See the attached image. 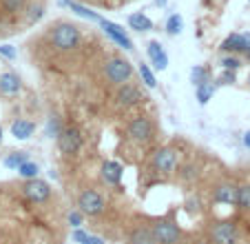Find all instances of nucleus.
<instances>
[{"label": "nucleus", "mask_w": 250, "mask_h": 244, "mask_svg": "<svg viewBox=\"0 0 250 244\" xmlns=\"http://www.w3.org/2000/svg\"><path fill=\"white\" fill-rule=\"evenodd\" d=\"M104 78H106V82L113 87L126 85V82H131V78H133V65L122 56L111 58V60H106V65H104Z\"/></svg>", "instance_id": "f03ea898"}, {"label": "nucleus", "mask_w": 250, "mask_h": 244, "mask_svg": "<svg viewBox=\"0 0 250 244\" xmlns=\"http://www.w3.org/2000/svg\"><path fill=\"white\" fill-rule=\"evenodd\" d=\"M222 67H224L226 71H237V69L241 67V60H239L237 56H224V58H222Z\"/></svg>", "instance_id": "7c9ffc66"}, {"label": "nucleus", "mask_w": 250, "mask_h": 244, "mask_svg": "<svg viewBox=\"0 0 250 244\" xmlns=\"http://www.w3.org/2000/svg\"><path fill=\"white\" fill-rule=\"evenodd\" d=\"M166 2H168V0H155V5H157V7H166Z\"/></svg>", "instance_id": "ea45409f"}, {"label": "nucleus", "mask_w": 250, "mask_h": 244, "mask_svg": "<svg viewBox=\"0 0 250 244\" xmlns=\"http://www.w3.org/2000/svg\"><path fill=\"white\" fill-rule=\"evenodd\" d=\"M195 94H197L199 104H206L208 100L212 98V94H215V85H212V82H206V85H202V87H195Z\"/></svg>", "instance_id": "cd10ccee"}, {"label": "nucleus", "mask_w": 250, "mask_h": 244, "mask_svg": "<svg viewBox=\"0 0 250 244\" xmlns=\"http://www.w3.org/2000/svg\"><path fill=\"white\" fill-rule=\"evenodd\" d=\"M144 100H146V96L142 94V89L137 85H133V82H126V85L118 87V91H115V104H118L120 109L137 107V104H142Z\"/></svg>", "instance_id": "0eeeda50"}, {"label": "nucleus", "mask_w": 250, "mask_h": 244, "mask_svg": "<svg viewBox=\"0 0 250 244\" xmlns=\"http://www.w3.org/2000/svg\"><path fill=\"white\" fill-rule=\"evenodd\" d=\"M197 244H212V242H210V240H199Z\"/></svg>", "instance_id": "a19ab883"}, {"label": "nucleus", "mask_w": 250, "mask_h": 244, "mask_svg": "<svg viewBox=\"0 0 250 244\" xmlns=\"http://www.w3.org/2000/svg\"><path fill=\"white\" fill-rule=\"evenodd\" d=\"M246 45H248L246 43V36H241V33H230L222 43V51H226L228 56H235V53L246 51Z\"/></svg>", "instance_id": "a211bd4d"}, {"label": "nucleus", "mask_w": 250, "mask_h": 244, "mask_svg": "<svg viewBox=\"0 0 250 244\" xmlns=\"http://www.w3.org/2000/svg\"><path fill=\"white\" fill-rule=\"evenodd\" d=\"M82 146V133L76 127H64V131L58 138V149L62 155H73Z\"/></svg>", "instance_id": "9b49d317"}, {"label": "nucleus", "mask_w": 250, "mask_h": 244, "mask_svg": "<svg viewBox=\"0 0 250 244\" xmlns=\"http://www.w3.org/2000/svg\"><path fill=\"white\" fill-rule=\"evenodd\" d=\"M248 85H250V78H248Z\"/></svg>", "instance_id": "37998d69"}, {"label": "nucleus", "mask_w": 250, "mask_h": 244, "mask_svg": "<svg viewBox=\"0 0 250 244\" xmlns=\"http://www.w3.org/2000/svg\"><path fill=\"white\" fill-rule=\"evenodd\" d=\"M106 209V202H104L102 193L95 191V189H84V191L78 195V211H82L84 216L93 218Z\"/></svg>", "instance_id": "423d86ee"}, {"label": "nucleus", "mask_w": 250, "mask_h": 244, "mask_svg": "<svg viewBox=\"0 0 250 244\" xmlns=\"http://www.w3.org/2000/svg\"><path fill=\"white\" fill-rule=\"evenodd\" d=\"M20 89H22V82H20V78L14 73V71H5V73H0V94L18 96Z\"/></svg>", "instance_id": "2eb2a0df"}, {"label": "nucleus", "mask_w": 250, "mask_h": 244, "mask_svg": "<svg viewBox=\"0 0 250 244\" xmlns=\"http://www.w3.org/2000/svg\"><path fill=\"white\" fill-rule=\"evenodd\" d=\"M44 16V7L42 5H31L29 7V23H36Z\"/></svg>", "instance_id": "473e14b6"}, {"label": "nucleus", "mask_w": 250, "mask_h": 244, "mask_svg": "<svg viewBox=\"0 0 250 244\" xmlns=\"http://www.w3.org/2000/svg\"><path fill=\"white\" fill-rule=\"evenodd\" d=\"M24 162H29V153H27V151H16V153H9L5 158V167L16 169V171H18Z\"/></svg>", "instance_id": "4be33fe9"}, {"label": "nucleus", "mask_w": 250, "mask_h": 244, "mask_svg": "<svg viewBox=\"0 0 250 244\" xmlns=\"http://www.w3.org/2000/svg\"><path fill=\"white\" fill-rule=\"evenodd\" d=\"M237 207L241 211H250V182L239 184V193H237Z\"/></svg>", "instance_id": "5701e85b"}, {"label": "nucleus", "mask_w": 250, "mask_h": 244, "mask_svg": "<svg viewBox=\"0 0 250 244\" xmlns=\"http://www.w3.org/2000/svg\"><path fill=\"white\" fill-rule=\"evenodd\" d=\"M100 27L104 29V33L113 40V43H118L122 49H126V51H133V40L126 36V31H124L120 24H115V23H111V20H106V18H102L100 20Z\"/></svg>", "instance_id": "f8f14e48"}, {"label": "nucleus", "mask_w": 250, "mask_h": 244, "mask_svg": "<svg viewBox=\"0 0 250 244\" xmlns=\"http://www.w3.org/2000/svg\"><path fill=\"white\" fill-rule=\"evenodd\" d=\"M137 71H140L142 82H144V85H146L148 89H153V87L157 85V82H155V75H153V71H151V67H148V65H144V62H142L140 69H137Z\"/></svg>", "instance_id": "c756f323"}, {"label": "nucleus", "mask_w": 250, "mask_h": 244, "mask_svg": "<svg viewBox=\"0 0 250 244\" xmlns=\"http://www.w3.org/2000/svg\"><path fill=\"white\" fill-rule=\"evenodd\" d=\"M126 244H155L153 229L151 226H144V224H135L133 229H128Z\"/></svg>", "instance_id": "ddd939ff"}, {"label": "nucleus", "mask_w": 250, "mask_h": 244, "mask_svg": "<svg viewBox=\"0 0 250 244\" xmlns=\"http://www.w3.org/2000/svg\"><path fill=\"white\" fill-rule=\"evenodd\" d=\"M33 131H36V124H33L31 120H24V118H18V120L11 124V136H14L16 140H29V138L33 136Z\"/></svg>", "instance_id": "f3484780"}, {"label": "nucleus", "mask_w": 250, "mask_h": 244, "mask_svg": "<svg viewBox=\"0 0 250 244\" xmlns=\"http://www.w3.org/2000/svg\"><path fill=\"white\" fill-rule=\"evenodd\" d=\"M60 2H62V5H66V7H69V9H71V11H76V14H78V16H82V18H89V20H95V23H100V20H102V18H100V16H98V14H95V11H89V9H86V7L78 5L76 0H60Z\"/></svg>", "instance_id": "412c9836"}, {"label": "nucleus", "mask_w": 250, "mask_h": 244, "mask_svg": "<svg viewBox=\"0 0 250 244\" xmlns=\"http://www.w3.org/2000/svg\"><path fill=\"white\" fill-rule=\"evenodd\" d=\"M100 173H102V180L106 184H120V180H122V175H124V169H122V165L120 162H115V160H106L102 165V169H100Z\"/></svg>", "instance_id": "4468645a"}, {"label": "nucleus", "mask_w": 250, "mask_h": 244, "mask_svg": "<svg viewBox=\"0 0 250 244\" xmlns=\"http://www.w3.org/2000/svg\"><path fill=\"white\" fill-rule=\"evenodd\" d=\"M126 136L137 145H146L155 136V124H153V120L148 116H135L126 124Z\"/></svg>", "instance_id": "7ed1b4c3"}, {"label": "nucleus", "mask_w": 250, "mask_h": 244, "mask_svg": "<svg viewBox=\"0 0 250 244\" xmlns=\"http://www.w3.org/2000/svg\"><path fill=\"white\" fill-rule=\"evenodd\" d=\"M128 27L135 29V31H151L153 20L146 14H131L128 16Z\"/></svg>", "instance_id": "aec40b11"}, {"label": "nucleus", "mask_w": 250, "mask_h": 244, "mask_svg": "<svg viewBox=\"0 0 250 244\" xmlns=\"http://www.w3.org/2000/svg\"><path fill=\"white\" fill-rule=\"evenodd\" d=\"M38 171H40V167L29 160V162H24V165L18 169V175L20 178H24V180H36L38 178Z\"/></svg>", "instance_id": "bb28decb"}, {"label": "nucleus", "mask_w": 250, "mask_h": 244, "mask_svg": "<svg viewBox=\"0 0 250 244\" xmlns=\"http://www.w3.org/2000/svg\"><path fill=\"white\" fill-rule=\"evenodd\" d=\"M27 7V0H2V9L7 14H22Z\"/></svg>", "instance_id": "c85d7f7f"}, {"label": "nucleus", "mask_w": 250, "mask_h": 244, "mask_svg": "<svg viewBox=\"0 0 250 244\" xmlns=\"http://www.w3.org/2000/svg\"><path fill=\"white\" fill-rule=\"evenodd\" d=\"M241 140H244V145H246V146H248V149H250V131H246Z\"/></svg>", "instance_id": "58836bf2"}, {"label": "nucleus", "mask_w": 250, "mask_h": 244, "mask_svg": "<svg viewBox=\"0 0 250 244\" xmlns=\"http://www.w3.org/2000/svg\"><path fill=\"white\" fill-rule=\"evenodd\" d=\"M0 56H5V58H9V60H14V58H16V49L11 47V45H2V47H0Z\"/></svg>", "instance_id": "c9c22d12"}, {"label": "nucleus", "mask_w": 250, "mask_h": 244, "mask_svg": "<svg viewBox=\"0 0 250 244\" xmlns=\"http://www.w3.org/2000/svg\"><path fill=\"white\" fill-rule=\"evenodd\" d=\"M0 145H2V127H0Z\"/></svg>", "instance_id": "79ce46f5"}, {"label": "nucleus", "mask_w": 250, "mask_h": 244, "mask_svg": "<svg viewBox=\"0 0 250 244\" xmlns=\"http://www.w3.org/2000/svg\"><path fill=\"white\" fill-rule=\"evenodd\" d=\"M153 229V238H155V244H180L182 240V231L180 226L175 224L168 218H160L151 224Z\"/></svg>", "instance_id": "39448f33"}, {"label": "nucleus", "mask_w": 250, "mask_h": 244, "mask_svg": "<svg viewBox=\"0 0 250 244\" xmlns=\"http://www.w3.org/2000/svg\"><path fill=\"white\" fill-rule=\"evenodd\" d=\"M246 43H248V45H246V58H248V60H250V33H248V36H246Z\"/></svg>", "instance_id": "4c0bfd02"}, {"label": "nucleus", "mask_w": 250, "mask_h": 244, "mask_svg": "<svg viewBox=\"0 0 250 244\" xmlns=\"http://www.w3.org/2000/svg\"><path fill=\"white\" fill-rule=\"evenodd\" d=\"M151 165L160 173H173L177 169V151L173 146H160L151 158Z\"/></svg>", "instance_id": "1a4fd4ad"}, {"label": "nucleus", "mask_w": 250, "mask_h": 244, "mask_svg": "<svg viewBox=\"0 0 250 244\" xmlns=\"http://www.w3.org/2000/svg\"><path fill=\"white\" fill-rule=\"evenodd\" d=\"M49 40L51 47L60 53H71L76 51L82 43V31L78 24L69 23V20H58L49 27Z\"/></svg>", "instance_id": "f257e3e1"}, {"label": "nucleus", "mask_w": 250, "mask_h": 244, "mask_svg": "<svg viewBox=\"0 0 250 244\" xmlns=\"http://www.w3.org/2000/svg\"><path fill=\"white\" fill-rule=\"evenodd\" d=\"M146 51H148V58H151V62L155 65V69L164 71L166 67H168V56H166L164 47H162L157 40H151V43H148Z\"/></svg>", "instance_id": "dca6fc26"}, {"label": "nucleus", "mask_w": 250, "mask_h": 244, "mask_svg": "<svg viewBox=\"0 0 250 244\" xmlns=\"http://www.w3.org/2000/svg\"><path fill=\"white\" fill-rule=\"evenodd\" d=\"M237 82V71H226L222 73V85H235Z\"/></svg>", "instance_id": "72a5a7b5"}, {"label": "nucleus", "mask_w": 250, "mask_h": 244, "mask_svg": "<svg viewBox=\"0 0 250 244\" xmlns=\"http://www.w3.org/2000/svg\"><path fill=\"white\" fill-rule=\"evenodd\" d=\"M237 193H239V184L232 182V180H222L212 187L210 191V200L215 204H235L237 207Z\"/></svg>", "instance_id": "6e6552de"}, {"label": "nucleus", "mask_w": 250, "mask_h": 244, "mask_svg": "<svg viewBox=\"0 0 250 244\" xmlns=\"http://www.w3.org/2000/svg\"><path fill=\"white\" fill-rule=\"evenodd\" d=\"M84 244H104V240L100 238V235H89V238H86V242Z\"/></svg>", "instance_id": "e433bc0d"}, {"label": "nucleus", "mask_w": 250, "mask_h": 244, "mask_svg": "<svg viewBox=\"0 0 250 244\" xmlns=\"http://www.w3.org/2000/svg\"><path fill=\"white\" fill-rule=\"evenodd\" d=\"M82 218H84V213H82V211H71L69 216H66V222H69L73 229H80V226H82Z\"/></svg>", "instance_id": "2f4dec72"}, {"label": "nucleus", "mask_w": 250, "mask_h": 244, "mask_svg": "<svg viewBox=\"0 0 250 244\" xmlns=\"http://www.w3.org/2000/svg\"><path fill=\"white\" fill-rule=\"evenodd\" d=\"M89 235H91V233H86V231L76 229V231H73V235H71V240H73V242H78V244H84Z\"/></svg>", "instance_id": "f704fd0d"}, {"label": "nucleus", "mask_w": 250, "mask_h": 244, "mask_svg": "<svg viewBox=\"0 0 250 244\" xmlns=\"http://www.w3.org/2000/svg\"><path fill=\"white\" fill-rule=\"evenodd\" d=\"M64 131V127H62V120L58 116H49V120H47V136L49 138H60V133Z\"/></svg>", "instance_id": "a878e982"}, {"label": "nucleus", "mask_w": 250, "mask_h": 244, "mask_svg": "<svg viewBox=\"0 0 250 244\" xmlns=\"http://www.w3.org/2000/svg\"><path fill=\"white\" fill-rule=\"evenodd\" d=\"M22 195L27 197L29 202H33V204H42V202H47L49 197H51V187H49L44 180H27V182L22 184Z\"/></svg>", "instance_id": "9d476101"}, {"label": "nucleus", "mask_w": 250, "mask_h": 244, "mask_svg": "<svg viewBox=\"0 0 250 244\" xmlns=\"http://www.w3.org/2000/svg\"><path fill=\"white\" fill-rule=\"evenodd\" d=\"M182 29H184V18L180 14H170L168 20H166V33L177 36V33H182Z\"/></svg>", "instance_id": "393cba45"}, {"label": "nucleus", "mask_w": 250, "mask_h": 244, "mask_svg": "<svg viewBox=\"0 0 250 244\" xmlns=\"http://www.w3.org/2000/svg\"><path fill=\"white\" fill-rule=\"evenodd\" d=\"M177 178H180L184 184H193L195 180L199 178V165H195V162L182 165L180 169H177Z\"/></svg>", "instance_id": "6ab92c4d"}, {"label": "nucleus", "mask_w": 250, "mask_h": 244, "mask_svg": "<svg viewBox=\"0 0 250 244\" xmlns=\"http://www.w3.org/2000/svg\"><path fill=\"white\" fill-rule=\"evenodd\" d=\"M210 240L212 244H241V233L239 226L230 220H222L215 222L210 226Z\"/></svg>", "instance_id": "20e7f679"}, {"label": "nucleus", "mask_w": 250, "mask_h": 244, "mask_svg": "<svg viewBox=\"0 0 250 244\" xmlns=\"http://www.w3.org/2000/svg\"><path fill=\"white\" fill-rule=\"evenodd\" d=\"M190 82H193L195 87H202V85H206V82H210V71H208L206 67H193V71H190Z\"/></svg>", "instance_id": "b1692460"}]
</instances>
